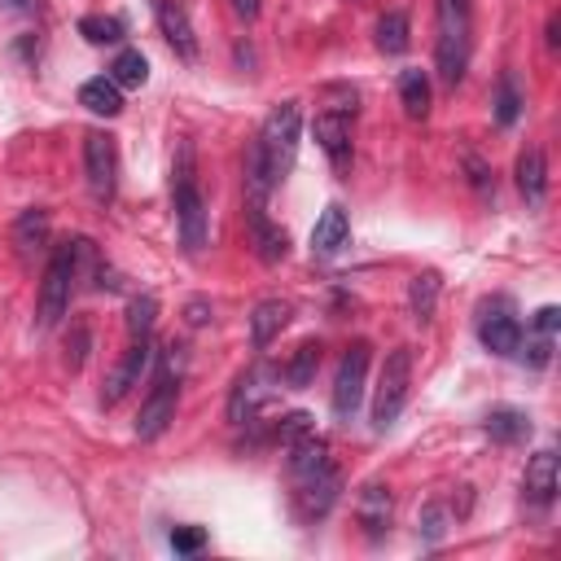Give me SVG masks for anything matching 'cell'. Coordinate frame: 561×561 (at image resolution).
Segmentation results:
<instances>
[{
    "label": "cell",
    "mask_w": 561,
    "mask_h": 561,
    "mask_svg": "<svg viewBox=\"0 0 561 561\" xmlns=\"http://www.w3.org/2000/svg\"><path fill=\"white\" fill-rule=\"evenodd\" d=\"M368 342H351L342 364H337V377H333V416L337 421H355L359 403H364V373H368Z\"/></svg>",
    "instance_id": "obj_6"
},
{
    "label": "cell",
    "mask_w": 561,
    "mask_h": 561,
    "mask_svg": "<svg viewBox=\"0 0 561 561\" xmlns=\"http://www.w3.org/2000/svg\"><path fill=\"white\" fill-rule=\"evenodd\" d=\"M276 386H280V368L276 364H267V359H259L254 368H245L241 377H237V390H232V399H228V416L241 425V421H254V412L276 394Z\"/></svg>",
    "instance_id": "obj_8"
},
{
    "label": "cell",
    "mask_w": 561,
    "mask_h": 561,
    "mask_svg": "<svg viewBox=\"0 0 561 561\" xmlns=\"http://www.w3.org/2000/svg\"><path fill=\"white\" fill-rule=\"evenodd\" d=\"M285 324H289V302L267 298V302H259L254 316H250V342L263 351V346H272V337H276Z\"/></svg>",
    "instance_id": "obj_19"
},
{
    "label": "cell",
    "mask_w": 561,
    "mask_h": 561,
    "mask_svg": "<svg viewBox=\"0 0 561 561\" xmlns=\"http://www.w3.org/2000/svg\"><path fill=\"white\" fill-rule=\"evenodd\" d=\"M522 486L535 504H552V495H557V451H535L530 465H526Z\"/></svg>",
    "instance_id": "obj_18"
},
{
    "label": "cell",
    "mask_w": 561,
    "mask_h": 561,
    "mask_svg": "<svg viewBox=\"0 0 561 561\" xmlns=\"http://www.w3.org/2000/svg\"><path fill=\"white\" fill-rule=\"evenodd\" d=\"M486 434H491L495 443H517V438L530 434V416L517 412V408H495V412L486 416Z\"/></svg>",
    "instance_id": "obj_24"
},
{
    "label": "cell",
    "mask_w": 561,
    "mask_h": 561,
    "mask_svg": "<svg viewBox=\"0 0 561 561\" xmlns=\"http://www.w3.org/2000/svg\"><path fill=\"white\" fill-rule=\"evenodd\" d=\"M434 302H438V272L412 276V285H408V307H412V320H416V324H425V320L434 316Z\"/></svg>",
    "instance_id": "obj_23"
},
{
    "label": "cell",
    "mask_w": 561,
    "mask_h": 561,
    "mask_svg": "<svg viewBox=\"0 0 561 561\" xmlns=\"http://www.w3.org/2000/svg\"><path fill=\"white\" fill-rule=\"evenodd\" d=\"M202 543H206V530L202 526H175L171 530V548L175 552H197Z\"/></svg>",
    "instance_id": "obj_34"
},
{
    "label": "cell",
    "mask_w": 561,
    "mask_h": 561,
    "mask_svg": "<svg viewBox=\"0 0 561 561\" xmlns=\"http://www.w3.org/2000/svg\"><path fill=\"white\" fill-rule=\"evenodd\" d=\"M355 513H359V526H364L368 535H381L386 522H390V486H381V482H364Z\"/></svg>",
    "instance_id": "obj_20"
},
{
    "label": "cell",
    "mask_w": 561,
    "mask_h": 561,
    "mask_svg": "<svg viewBox=\"0 0 561 561\" xmlns=\"http://www.w3.org/2000/svg\"><path fill=\"white\" fill-rule=\"evenodd\" d=\"M153 316H158V298H153V294L131 298V307H127V337H131V342H136V337H149Z\"/></svg>",
    "instance_id": "obj_29"
},
{
    "label": "cell",
    "mask_w": 561,
    "mask_h": 561,
    "mask_svg": "<svg viewBox=\"0 0 561 561\" xmlns=\"http://www.w3.org/2000/svg\"><path fill=\"white\" fill-rule=\"evenodd\" d=\"M232 9H237L241 18H259V0H232Z\"/></svg>",
    "instance_id": "obj_38"
},
{
    "label": "cell",
    "mask_w": 561,
    "mask_h": 561,
    "mask_svg": "<svg viewBox=\"0 0 561 561\" xmlns=\"http://www.w3.org/2000/svg\"><path fill=\"white\" fill-rule=\"evenodd\" d=\"M408 386H412V346H394L377 373V394H373V430H390L394 416L408 403Z\"/></svg>",
    "instance_id": "obj_5"
},
{
    "label": "cell",
    "mask_w": 561,
    "mask_h": 561,
    "mask_svg": "<svg viewBox=\"0 0 561 561\" xmlns=\"http://www.w3.org/2000/svg\"><path fill=\"white\" fill-rule=\"evenodd\" d=\"M250 237L263 263H280L289 254V232L267 219V206H250Z\"/></svg>",
    "instance_id": "obj_16"
},
{
    "label": "cell",
    "mask_w": 561,
    "mask_h": 561,
    "mask_svg": "<svg viewBox=\"0 0 561 561\" xmlns=\"http://www.w3.org/2000/svg\"><path fill=\"white\" fill-rule=\"evenodd\" d=\"M75 276H79V241H66L53 250L48 267H44V280H39V307H35V333H48L66 307H70V294H75Z\"/></svg>",
    "instance_id": "obj_3"
},
{
    "label": "cell",
    "mask_w": 561,
    "mask_h": 561,
    "mask_svg": "<svg viewBox=\"0 0 561 561\" xmlns=\"http://www.w3.org/2000/svg\"><path fill=\"white\" fill-rule=\"evenodd\" d=\"M346 241H351V219H346V210L333 202V206H324V215H320L316 228H311V254H316V259H333Z\"/></svg>",
    "instance_id": "obj_14"
},
{
    "label": "cell",
    "mask_w": 561,
    "mask_h": 561,
    "mask_svg": "<svg viewBox=\"0 0 561 561\" xmlns=\"http://www.w3.org/2000/svg\"><path fill=\"white\" fill-rule=\"evenodd\" d=\"M316 368H320V342H302V346L294 351V359L280 368V377H285L294 390H302V386L316 377Z\"/></svg>",
    "instance_id": "obj_25"
},
{
    "label": "cell",
    "mask_w": 561,
    "mask_h": 561,
    "mask_svg": "<svg viewBox=\"0 0 561 561\" xmlns=\"http://www.w3.org/2000/svg\"><path fill=\"white\" fill-rule=\"evenodd\" d=\"M298 123H302L298 118V101H280L263 118V127H259V136L250 145V158H245V197H250V206H267V193L294 171Z\"/></svg>",
    "instance_id": "obj_1"
},
{
    "label": "cell",
    "mask_w": 561,
    "mask_h": 561,
    "mask_svg": "<svg viewBox=\"0 0 561 561\" xmlns=\"http://www.w3.org/2000/svg\"><path fill=\"white\" fill-rule=\"evenodd\" d=\"M469 44H473V18L469 0H438V44H434V66L447 88L465 79L469 66Z\"/></svg>",
    "instance_id": "obj_2"
},
{
    "label": "cell",
    "mask_w": 561,
    "mask_h": 561,
    "mask_svg": "<svg viewBox=\"0 0 561 561\" xmlns=\"http://www.w3.org/2000/svg\"><path fill=\"white\" fill-rule=\"evenodd\" d=\"M83 346H88V329H83V324H75V351H70V368H79V364H83Z\"/></svg>",
    "instance_id": "obj_37"
},
{
    "label": "cell",
    "mask_w": 561,
    "mask_h": 561,
    "mask_svg": "<svg viewBox=\"0 0 561 561\" xmlns=\"http://www.w3.org/2000/svg\"><path fill=\"white\" fill-rule=\"evenodd\" d=\"M153 9H158V26H162L167 44H171L184 61H193V57H197V35H193V22H188V9H184L180 0H158Z\"/></svg>",
    "instance_id": "obj_13"
},
{
    "label": "cell",
    "mask_w": 561,
    "mask_h": 561,
    "mask_svg": "<svg viewBox=\"0 0 561 561\" xmlns=\"http://www.w3.org/2000/svg\"><path fill=\"white\" fill-rule=\"evenodd\" d=\"M83 171H88V188L96 202L114 197V175H118V149L110 131H88L83 136Z\"/></svg>",
    "instance_id": "obj_9"
},
{
    "label": "cell",
    "mask_w": 561,
    "mask_h": 561,
    "mask_svg": "<svg viewBox=\"0 0 561 561\" xmlns=\"http://www.w3.org/2000/svg\"><path fill=\"white\" fill-rule=\"evenodd\" d=\"M79 35L88 44H114V39H123V22L118 18H83L79 22Z\"/></svg>",
    "instance_id": "obj_30"
},
{
    "label": "cell",
    "mask_w": 561,
    "mask_h": 561,
    "mask_svg": "<svg viewBox=\"0 0 561 561\" xmlns=\"http://www.w3.org/2000/svg\"><path fill=\"white\" fill-rule=\"evenodd\" d=\"M478 337H482V346L491 355H517L522 351V324H517V316L508 307L495 311V316H482L478 320Z\"/></svg>",
    "instance_id": "obj_15"
},
{
    "label": "cell",
    "mask_w": 561,
    "mask_h": 561,
    "mask_svg": "<svg viewBox=\"0 0 561 561\" xmlns=\"http://www.w3.org/2000/svg\"><path fill=\"white\" fill-rule=\"evenodd\" d=\"M337 491H342V473H337L333 460L311 469V473H302V478H294V504H298L302 517H324L333 508Z\"/></svg>",
    "instance_id": "obj_10"
},
{
    "label": "cell",
    "mask_w": 561,
    "mask_h": 561,
    "mask_svg": "<svg viewBox=\"0 0 561 561\" xmlns=\"http://www.w3.org/2000/svg\"><path fill=\"white\" fill-rule=\"evenodd\" d=\"M399 101H403V110L412 118L430 114V79H425V70H403L399 75Z\"/></svg>",
    "instance_id": "obj_22"
},
{
    "label": "cell",
    "mask_w": 561,
    "mask_h": 561,
    "mask_svg": "<svg viewBox=\"0 0 561 561\" xmlns=\"http://www.w3.org/2000/svg\"><path fill=\"white\" fill-rule=\"evenodd\" d=\"M110 79H114L118 88H140V83L149 79V61H145L136 48H123V53L114 57V66H110Z\"/></svg>",
    "instance_id": "obj_26"
},
{
    "label": "cell",
    "mask_w": 561,
    "mask_h": 561,
    "mask_svg": "<svg viewBox=\"0 0 561 561\" xmlns=\"http://www.w3.org/2000/svg\"><path fill=\"white\" fill-rule=\"evenodd\" d=\"M149 355H153V346H149V337H136L127 351H123V359L114 364V373L105 377V390H101V403L105 408H114L136 381H140V373H145V364H149Z\"/></svg>",
    "instance_id": "obj_12"
},
{
    "label": "cell",
    "mask_w": 561,
    "mask_h": 561,
    "mask_svg": "<svg viewBox=\"0 0 561 561\" xmlns=\"http://www.w3.org/2000/svg\"><path fill=\"white\" fill-rule=\"evenodd\" d=\"M557 324H561V311H557V307H539V311H535V329H539V333L557 337Z\"/></svg>",
    "instance_id": "obj_36"
},
{
    "label": "cell",
    "mask_w": 561,
    "mask_h": 561,
    "mask_svg": "<svg viewBox=\"0 0 561 561\" xmlns=\"http://www.w3.org/2000/svg\"><path fill=\"white\" fill-rule=\"evenodd\" d=\"M13 237H18V245H22V250L44 245V237H48V215H44L39 206L22 210V215H18V224H13Z\"/></svg>",
    "instance_id": "obj_28"
},
{
    "label": "cell",
    "mask_w": 561,
    "mask_h": 561,
    "mask_svg": "<svg viewBox=\"0 0 561 561\" xmlns=\"http://www.w3.org/2000/svg\"><path fill=\"white\" fill-rule=\"evenodd\" d=\"M79 105L83 110H92V114H101V118H114L118 110H123V88L114 83V79H88L83 88H79Z\"/></svg>",
    "instance_id": "obj_21"
},
{
    "label": "cell",
    "mask_w": 561,
    "mask_h": 561,
    "mask_svg": "<svg viewBox=\"0 0 561 561\" xmlns=\"http://www.w3.org/2000/svg\"><path fill=\"white\" fill-rule=\"evenodd\" d=\"M311 131H316V145L329 153V162L337 171H346L351 167V114L346 110H320Z\"/></svg>",
    "instance_id": "obj_11"
},
{
    "label": "cell",
    "mask_w": 561,
    "mask_h": 561,
    "mask_svg": "<svg viewBox=\"0 0 561 561\" xmlns=\"http://www.w3.org/2000/svg\"><path fill=\"white\" fill-rule=\"evenodd\" d=\"M517 105H522V101H517V88H513V79L504 75L500 88H495V118H500V127H508V123L517 118Z\"/></svg>",
    "instance_id": "obj_32"
},
{
    "label": "cell",
    "mask_w": 561,
    "mask_h": 561,
    "mask_svg": "<svg viewBox=\"0 0 561 561\" xmlns=\"http://www.w3.org/2000/svg\"><path fill=\"white\" fill-rule=\"evenodd\" d=\"M9 4H13V9H31L35 0H9Z\"/></svg>",
    "instance_id": "obj_39"
},
{
    "label": "cell",
    "mask_w": 561,
    "mask_h": 561,
    "mask_svg": "<svg viewBox=\"0 0 561 561\" xmlns=\"http://www.w3.org/2000/svg\"><path fill=\"white\" fill-rule=\"evenodd\" d=\"M175 399H180V373L167 368V373L153 377V386H149L140 412H136V438L153 443V438L175 421Z\"/></svg>",
    "instance_id": "obj_7"
},
{
    "label": "cell",
    "mask_w": 561,
    "mask_h": 561,
    "mask_svg": "<svg viewBox=\"0 0 561 561\" xmlns=\"http://www.w3.org/2000/svg\"><path fill=\"white\" fill-rule=\"evenodd\" d=\"M377 48H381V53H390V57L408 48V13L390 9V13L377 22Z\"/></svg>",
    "instance_id": "obj_27"
},
{
    "label": "cell",
    "mask_w": 561,
    "mask_h": 561,
    "mask_svg": "<svg viewBox=\"0 0 561 561\" xmlns=\"http://www.w3.org/2000/svg\"><path fill=\"white\" fill-rule=\"evenodd\" d=\"M311 430V416L307 412H289L285 421H280V443H294L298 434H307Z\"/></svg>",
    "instance_id": "obj_35"
},
{
    "label": "cell",
    "mask_w": 561,
    "mask_h": 561,
    "mask_svg": "<svg viewBox=\"0 0 561 561\" xmlns=\"http://www.w3.org/2000/svg\"><path fill=\"white\" fill-rule=\"evenodd\" d=\"M522 359H530V364H535V368H543V364H548V359H552V337H548V333H539V329H535V333H530V337H526V351H522Z\"/></svg>",
    "instance_id": "obj_33"
},
{
    "label": "cell",
    "mask_w": 561,
    "mask_h": 561,
    "mask_svg": "<svg viewBox=\"0 0 561 561\" xmlns=\"http://www.w3.org/2000/svg\"><path fill=\"white\" fill-rule=\"evenodd\" d=\"M416 526H421V535L430 539V543H438L443 535H447V508L434 500V504H425L421 508V517H416Z\"/></svg>",
    "instance_id": "obj_31"
},
{
    "label": "cell",
    "mask_w": 561,
    "mask_h": 561,
    "mask_svg": "<svg viewBox=\"0 0 561 561\" xmlns=\"http://www.w3.org/2000/svg\"><path fill=\"white\" fill-rule=\"evenodd\" d=\"M517 188L530 206H543L548 197V167H543V149H522L517 153Z\"/></svg>",
    "instance_id": "obj_17"
},
{
    "label": "cell",
    "mask_w": 561,
    "mask_h": 561,
    "mask_svg": "<svg viewBox=\"0 0 561 561\" xmlns=\"http://www.w3.org/2000/svg\"><path fill=\"white\" fill-rule=\"evenodd\" d=\"M175 224H180V245L188 254H202L206 245V202L197 193V180H193V145L184 140L180 145V162H175Z\"/></svg>",
    "instance_id": "obj_4"
}]
</instances>
